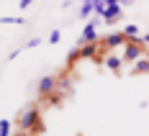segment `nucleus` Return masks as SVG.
Wrapping results in <instances>:
<instances>
[{"label":"nucleus","mask_w":149,"mask_h":136,"mask_svg":"<svg viewBox=\"0 0 149 136\" xmlns=\"http://www.w3.org/2000/svg\"><path fill=\"white\" fill-rule=\"evenodd\" d=\"M39 123H41V108H39V103H31V105H26L18 113L15 126H18V131H23V134H33V128H36Z\"/></svg>","instance_id":"1"},{"label":"nucleus","mask_w":149,"mask_h":136,"mask_svg":"<svg viewBox=\"0 0 149 136\" xmlns=\"http://www.w3.org/2000/svg\"><path fill=\"white\" fill-rule=\"evenodd\" d=\"M149 51L144 49V44L141 41H126L123 44V62L126 64H134L136 59H141V57H147Z\"/></svg>","instance_id":"2"},{"label":"nucleus","mask_w":149,"mask_h":136,"mask_svg":"<svg viewBox=\"0 0 149 136\" xmlns=\"http://www.w3.org/2000/svg\"><path fill=\"white\" fill-rule=\"evenodd\" d=\"M36 90H39V98H41V100H44L46 95H52V92L57 90V75H44L39 80Z\"/></svg>","instance_id":"3"},{"label":"nucleus","mask_w":149,"mask_h":136,"mask_svg":"<svg viewBox=\"0 0 149 136\" xmlns=\"http://www.w3.org/2000/svg\"><path fill=\"white\" fill-rule=\"evenodd\" d=\"M100 44H103L108 51H111V49H123V44H126V36H123L121 31H113V33H108V36H105Z\"/></svg>","instance_id":"4"},{"label":"nucleus","mask_w":149,"mask_h":136,"mask_svg":"<svg viewBox=\"0 0 149 136\" xmlns=\"http://www.w3.org/2000/svg\"><path fill=\"white\" fill-rule=\"evenodd\" d=\"M70 72H72V69H67V67H64L59 75H57V92H62L64 98H67V95L72 92V82L67 80V75H70Z\"/></svg>","instance_id":"5"},{"label":"nucleus","mask_w":149,"mask_h":136,"mask_svg":"<svg viewBox=\"0 0 149 136\" xmlns=\"http://www.w3.org/2000/svg\"><path fill=\"white\" fill-rule=\"evenodd\" d=\"M121 18H123V8L121 5H108L103 13V21L108 23V26H113V23H118Z\"/></svg>","instance_id":"6"},{"label":"nucleus","mask_w":149,"mask_h":136,"mask_svg":"<svg viewBox=\"0 0 149 136\" xmlns=\"http://www.w3.org/2000/svg\"><path fill=\"white\" fill-rule=\"evenodd\" d=\"M129 75H131V77H136V75H149V54L134 62V67L129 69Z\"/></svg>","instance_id":"7"},{"label":"nucleus","mask_w":149,"mask_h":136,"mask_svg":"<svg viewBox=\"0 0 149 136\" xmlns=\"http://www.w3.org/2000/svg\"><path fill=\"white\" fill-rule=\"evenodd\" d=\"M98 41V33H95V23H88L82 28V36H80V44H93Z\"/></svg>","instance_id":"8"},{"label":"nucleus","mask_w":149,"mask_h":136,"mask_svg":"<svg viewBox=\"0 0 149 136\" xmlns=\"http://www.w3.org/2000/svg\"><path fill=\"white\" fill-rule=\"evenodd\" d=\"M103 64L111 69V72H116V75H121V64H123V59H118V57H113V54H108L103 59Z\"/></svg>","instance_id":"9"},{"label":"nucleus","mask_w":149,"mask_h":136,"mask_svg":"<svg viewBox=\"0 0 149 136\" xmlns=\"http://www.w3.org/2000/svg\"><path fill=\"white\" fill-rule=\"evenodd\" d=\"M62 100H64V95H62V92H57V90L52 92V95H46V98H44L46 105H62Z\"/></svg>","instance_id":"10"},{"label":"nucleus","mask_w":149,"mask_h":136,"mask_svg":"<svg viewBox=\"0 0 149 136\" xmlns=\"http://www.w3.org/2000/svg\"><path fill=\"white\" fill-rule=\"evenodd\" d=\"M80 62V46L77 49H72L70 54H67V69H74V64Z\"/></svg>","instance_id":"11"},{"label":"nucleus","mask_w":149,"mask_h":136,"mask_svg":"<svg viewBox=\"0 0 149 136\" xmlns=\"http://www.w3.org/2000/svg\"><path fill=\"white\" fill-rule=\"evenodd\" d=\"M93 10H95V3H93V0H82V8H80V18H88Z\"/></svg>","instance_id":"12"},{"label":"nucleus","mask_w":149,"mask_h":136,"mask_svg":"<svg viewBox=\"0 0 149 136\" xmlns=\"http://www.w3.org/2000/svg\"><path fill=\"white\" fill-rule=\"evenodd\" d=\"M10 128H13V123L8 121V118L0 121V136H10Z\"/></svg>","instance_id":"13"},{"label":"nucleus","mask_w":149,"mask_h":136,"mask_svg":"<svg viewBox=\"0 0 149 136\" xmlns=\"http://www.w3.org/2000/svg\"><path fill=\"white\" fill-rule=\"evenodd\" d=\"M3 23H15V26H21V23H23V18H21V15H15V18L5 15V18H0V26H3Z\"/></svg>","instance_id":"14"},{"label":"nucleus","mask_w":149,"mask_h":136,"mask_svg":"<svg viewBox=\"0 0 149 136\" xmlns=\"http://www.w3.org/2000/svg\"><path fill=\"white\" fill-rule=\"evenodd\" d=\"M59 39H62V31L59 28H54L52 33H49V44H59Z\"/></svg>","instance_id":"15"},{"label":"nucleus","mask_w":149,"mask_h":136,"mask_svg":"<svg viewBox=\"0 0 149 136\" xmlns=\"http://www.w3.org/2000/svg\"><path fill=\"white\" fill-rule=\"evenodd\" d=\"M39 44H41V39L36 36V39H31V41H29V44H26V46H23V49H33V46H39Z\"/></svg>","instance_id":"16"},{"label":"nucleus","mask_w":149,"mask_h":136,"mask_svg":"<svg viewBox=\"0 0 149 136\" xmlns=\"http://www.w3.org/2000/svg\"><path fill=\"white\" fill-rule=\"evenodd\" d=\"M31 3H33V0H21V3H18V8H21V10H26Z\"/></svg>","instance_id":"17"},{"label":"nucleus","mask_w":149,"mask_h":136,"mask_svg":"<svg viewBox=\"0 0 149 136\" xmlns=\"http://www.w3.org/2000/svg\"><path fill=\"white\" fill-rule=\"evenodd\" d=\"M141 44H144V46H149V33H147V36H141Z\"/></svg>","instance_id":"18"},{"label":"nucleus","mask_w":149,"mask_h":136,"mask_svg":"<svg viewBox=\"0 0 149 136\" xmlns=\"http://www.w3.org/2000/svg\"><path fill=\"white\" fill-rule=\"evenodd\" d=\"M105 5H121L118 0H105Z\"/></svg>","instance_id":"19"},{"label":"nucleus","mask_w":149,"mask_h":136,"mask_svg":"<svg viewBox=\"0 0 149 136\" xmlns=\"http://www.w3.org/2000/svg\"><path fill=\"white\" fill-rule=\"evenodd\" d=\"M13 136H26V134H23V131H18V134H13Z\"/></svg>","instance_id":"20"}]
</instances>
